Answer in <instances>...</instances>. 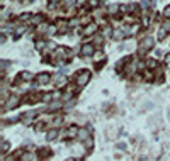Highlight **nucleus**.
<instances>
[{"label": "nucleus", "mask_w": 170, "mask_h": 161, "mask_svg": "<svg viewBox=\"0 0 170 161\" xmlns=\"http://www.w3.org/2000/svg\"><path fill=\"white\" fill-rule=\"evenodd\" d=\"M68 137H75V136H77V132H80L78 131V127H75V126H71L70 129H68Z\"/></svg>", "instance_id": "9"}, {"label": "nucleus", "mask_w": 170, "mask_h": 161, "mask_svg": "<svg viewBox=\"0 0 170 161\" xmlns=\"http://www.w3.org/2000/svg\"><path fill=\"white\" fill-rule=\"evenodd\" d=\"M19 103V97H10L9 102H5V109H12Z\"/></svg>", "instance_id": "5"}, {"label": "nucleus", "mask_w": 170, "mask_h": 161, "mask_svg": "<svg viewBox=\"0 0 170 161\" xmlns=\"http://www.w3.org/2000/svg\"><path fill=\"white\" fill-rule=\"evenodd\" d=\"M97 31V26L95 24H87V27L82 31V34H85V36H89V34H94Z\"/></svg>", "instance_id": "3"}, {"label": "nucleus", "mask_w": 170, "mask_h": 161, "mask_svg": "<svg viewBox=\"0 0 170 161\" xmlns=\"http://www.w3.org/2000/svg\"><path fill=\"white\" fill-rule=\"evenodd\" d=\"M89 78H90V73H89V71H80V73L77 75V85H78V87L87 85Z\"/></svg>", "instance_id": "1"}, {"label": "nucleus", "mask_w": 170, "mask_h": 161, "mask_svg": "<svg viewBox=\"0 0 170 161\" xmlns=\"http://www.w3.org/2000/svg\"><path fill=\"white\" fill-rule=\"evenodd\" d=\"M58 26H60V27H58V31H60V32H65V31H66V22H60Z\"/></svg>", "instance_id": "15"}, {"label": "nucleus", "mask_w": 170, "mask_h": 161, "mask_svg": "<svg viewBox=\"0 0 170 161\" xmlns=\"http://www.w3.org/2000/svg\"><path fill=\"white\" fill-rule=\"evenodd\" d=\"M163 15H165V17H170V5H169V7H165V10H163Z\"/></svg>", "instance_id": "18"}, {"label": "nucleus", "mask_w": 170, "mask_h": 161, "mask_svg": "<svg viewBox=\"0 0 170 161\" xmlns=\"http://www.w3.org/2000/svg\"><path fill=\"white\" fill-rule=\"evenodd\" d=\"M146 65H148V68H157V61L155 60H148L146 61Z\"/></svg>", "instance_id": "14"}, {"label": "nucleus", "mask_w": 170, "mask_h": 161, "mask_svg": "<svg viewBox=\"0 0 170 161\" xmlns=\"http://www.w3.org/2000/svg\"><path fill=\"white\" fill-rule=\"evenodd\" d=\"M55 137H56V129L48 132V139H50V141H51V139H55Z\"/></svg>", "instance_id": "16"}, {"label": "nucleus", "mask_w": 170, "mask_h": 161, "mask_svg": "<svg viewBox=\"0 0 170 161\" xmlns=\"http://www.w3.org/2000/svg\"><path fill=\"white\" fill-rule=\"evenodd\" d=\"M92 53H94V46L92 44H83L82 46V54L83 56H90Z\"/></svg>", "instance_id": "4"}, {"label": "nucleus", "mask_w": 170, "mask_h": 161, "mask_svg": "<svg viewBox=\"0 0 170 161\" xmlns=\"http://www.w3.org/2000/svg\"><path fill=\"white\" fill-rule=\"evenodd\" d=\"M31 76H32L31 73H27V71H24V73H20V75H19V78H17V80H19V81H22V80H24V81H27V80L31 78Z\"/></svg>", "instance_id": "10"}, {"label": "nucleus", "mask_w": 170, "mask_h": 161, "mask_svg": "<svg viewBox=\"0 0 170 161\" xmlns=\"http://www.w3.org/2000/svg\"><path fill=\"white\" fill-rule=\"evenodd\" d=\"M78 137H80L82 141H87L90 136H89V131L87 129H80V132H78Z\"/></svg>", "instance_id": "8"}, {"label": "nucleus", "mask_w": 170, "mask_h": 161, "mask_svg": "<svg viewBox=\"0 0 170 161\" xmlns=\"http://www.w3.org/2000/svg\"><path fill=\"white\" fill-rule=\"evenodd\" d=\"M153 44H155V41L151 37H145V41L141 42V49H150V48H153Z\"/></svg>", "instance_id": "2"}, {"label": "nucleus", "mask_w": 170, "mask_h": 161, "mask_svg": "<svg viewBox=\"0 0 170 161\" xmlns=\"http://www.w3.org/2000/svg\"><path fill=\"white\" fill-rule=\"evenodd\" d=\"M138 31H140V26H138V24H134L131 29H128V34H129V36H131V34H136Z\"/></svg>", "instance_id": "11"}, {"label": "nucleus", "mask_w": 170, "mask_h": 161, "mask_svg": "<svg viewBox=\"0 0 170 161\" xmlns=\"http://www.w3.org/2000/svg\"><path fill=\"white\" fill-rule=\"evenodd\" d=\"M41 20H43V17H41V15H34V17H32V20H31V24H39Z\"/></svg>", "instance_id": "13"}, {"label": "nucleus", "mask_w": 170, "mask_h": 161, "mask_svg": "<svg viewBox=\"0 0 170 161\" xmlns=\"http://www.w3.org/2000/svg\"><path fill=\"white\" fill-rule=\"evenodd\" d=\"M77 3H78V5H80V7H82V5H85V3H87V0H78Z\"/></svg>", "instance_id": "23"}, {"label": "nucleus", "mask_w": 170, "mask_h": 161, "mask_svg": "<svg viewBox=\"0 0 170 161\" xmlns=\"http://www.w3.org/2000/svg\"><path fill=\"white\" fill-rule=\"evenodd\" d=\"M165 36H167V31H163V29H160V31H158V37H160V39H163Z\"/></svg>", "instance_id": "17"}, {"label": "nucleus", "mask_w": 170, "mask_h": 161, "mask_svg": "<svg viewBox=\"0 0 170 161\" xmlns=\"http://www.w3.org/2000/svg\"><path fill=\"white\" fill-rule=\"evenodd\" d=\"M32 117H34V114H32V112H29V114H26V115H24L22 119H24V122H26V124H29Z\"/></svg>", "instance_id": "12"}, {"label": "nucleus", "mask_w": 170, "mask_h": 161, "mask_svg": "<svg viewBox=\"0 0 170 161\" xmlns=\"http://www.w3.org/2000/svg\"><path fill=\"white\" fill-rule=\"evenodd\" d=\"M55 83H56V87H65V85H66V78H65L63 75H58V76L55 78Z\"/></svg>", "instance_id": "7"}, {"label": "nucleus", "mask_w": 170, "mask_h": 161, "mask_svg": "<svg viewBox=\"0 0 170 161\" xmlns=\"http://www.w3.org/2000/svg\"><path fill=\"white\" fill-rule=\"evenodd\" d=\"M85 146H87V149H90V148H92V137H89V139L85 141Z\"/></svg>", "instance_id": "19"}, {"label": "nucleus", "mask_w": 170, "mask_h": 161, "mask_svg": "<svg viewBox=\"0 0 170 161\" xmlns=\"http://www.w3.org/2000/svg\"><path fill=\"white\" fill-rule=\"evenodd\" d=\"M24 31H26V26H20L19 29H17V34H22Z\"/></svg>", "instance_id": "22"}, {"label": "nucleus", "mask_w": 170, "mask_h": 161, "mask_svg": "<svg viewBox=\"0 0 170 161\" xmlns=\"http://www.w3.org/2000/svg\"><path fill=\"white\" fill-rule=\"evenodd\" d=\"M48 81H50V75H48V73L38 75V83H39V85H46Z\"/></svg>", "instance_id": "6"}, {"label": "nucleus", "mask_w": 170, "mask_h": 161, "mask_svg": "<svg viewBox=\"0 0 170 161\" xmlns=\"http://www.w3.org/2000/svg\"><path fill=\"white\" fill-rule=\"evenodd\" d=\"M36 48H38V49L44 48V42H43V41H38V42H36Z\"/></svg>", "instance_id": "20"}, {"label": "nucleus", "mask_w": 170, "mask_h": 161, "mask_svg": "<svg viewBox=\"0 0 170 161\" xmlns=\"http://www.w3.org/2000/svg\"><path fill=\"white\" fill-rule=\"evenodd\" d=\"M89 3L92 5V7H95V5H99V0H90Z\"/></svg>", "instance_id": "21"}]
</instances>
